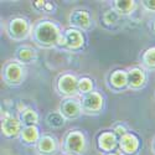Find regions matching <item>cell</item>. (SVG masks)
I'll return each instance as SVG.
<instances>
[{"label": "cell", "mask_w": 155, "mask_h": 155, "mask_svg": "<svg viewBox=\"0 0 155 155\" xmlns=\"http://www.w3.org/2000/svg\"><path fill=\"white\" fill-rule=\"evenodd\" d=\"M35 36H36V40L45 46H51V45L62 42V36L57 26L50 21L38 24L35 30Z\"/></svg>", "instance_id": "cell-1"}, {"label": "cell", "mask_w": 155, "mask_h": 155, "mask_svg": "<svg viewBox=\"0 0 155 155\" xmlns=\"http://www.w3.org/2000/svg\"><path fill=\"white\" fill-rule=\"evenodd\" d=\"M58 89L66 96H74L78 89V82L72 74H64L58 81Z\"/></svg>", "instance_id": "cell-2"}, {"label": "cell", "mask_w": 155, "mask_h": 155, "mask_svg": "<svg viewBox=\"0 0 155 155\" xmlns=\"http://www.w3.org/2000/svg\"><path fill=\"white\" fill-rule=\"evenodd\" d=\"M20 127L21 123L19 122L18 118L12 117L10 114H5L3 118V123H2V129L5 135L8 137H15L16 134H19L20 132Z\"/></svg>", "instance_id": "cell-3"}, {"label": "cell", "mask_w": 155, "mask_h": 155, "mask_svg": "<svg viewBox=\"0 0 155 155\" xmlns=\"http://www.w3.org/2000/svg\"><path fill=\"white\" fill-rule=\"evenodd\" d=\"M70 24L80 29H88L91 25V19H89L88 12L84 10H76L72 11L70 15Z\"/></svg>", "instance_id": "cell-4"}, {"label": "cell", "mask_w": 155, "mask_h": 155, "mask_svg": "<svg viewBox=\"0 0 155 155\" xmlns=\"http://www.w3.org/2000/svg\"><path fill=\"white\" fill-rule=\"evenodd\" d=\"M61 112L66 118H76L81 113V104L78 101L68 98L61 103Z\"/></svg>", "instance_id": "cell-5"}, {"label": "cell", "mask_w": 155, "mask_h": 155, "mask_svg": "<svg viewBox=\"0 0 155 155\" xmlns=\"http://www.w3.org/2000/svg\"><path fill=\"white\" fill-rule=\"evenodd\" d=\"M102 104H103V99H102L101 94L96 93V92H91V93L86 94L82 101L83 109L88 110V112H98L102 108Z\"/></svg>", "instance_id": "cell-6"}, {"label": "cell", "mask_w": 155, "mask_h": 155, "mask_svg": "<svg viewBox=\"0 0 155 155\" xmlns=\"http://www.w3.org/2000/svg\"><path fill=\"white\" fill-rule=\"evenodd\" d=\"M84 148V138L80 132H72L67 135L66 139V149L68 151L81 153Z\"/></svg>", "instance_id": "cell-7"}, {"label": "cell", "mask_w": 155, "mask_h": 155, "mask_svg": "<svg viewBox=\"0 0 155 155\" xmlns=\"http://www.w3.org/2000/svg\"><path fill=\"white\" fill-rule=\"evenodd\" d=\"M70 48H78L83 44V37L80 31L70 29L64 32V36H62V42Z\"/></svg>", "instance_id": "cell-8"}, {"label": "cell", "mask_w": 155, "mask_h": 155, "mask_svg": "<svg viewBox=\"0 0 155 155\" xmlns=\"http://www.w3.org/2000/svg\"><path fill=\"white\" fill-rule=\"evenodd\" d=\"M29 31V25L24 19H14L10 22V32L14 38L26 37Z\"/></svg>", "instance_id": "cell-9"}, {"label": "cell", "mask_w": 155, "mask_h": 155, "mask_svg": "<svg viewBox=\"0 0 155 155\" xmlns=\"http://www.w3.org/2000/svg\"><path fill=\"white\" fill-rule=\"evenodd\" d=\"M6 80L11 83H19L22 78V68L18 63H10L5 70Z\"/></svg>", "instance_id": "cell-10"}, {"label": "cell", "mask_w": 155, "mask_h": 155, "mask_svg": "<svg viewBox=\"0 0 155 155\" xmlns=\"http://www.w3.org/2000/svg\"><path fill=\"white\" fill-rule=\"evenodd\" d=\"M120 149L125 153H134L138 149V139L132 134H125L120 138Z\"/></svg>", "instance_id": "cell-11"}, {"label": "cell", "mask_w": 155, "mask_h": 155, "mask_svg": "<svg viewBox=\"0 0 155 155\" xmlns=\"http://www.w3.org/2000/svg\"><path fill=\"white\" fill-rule=\"evenodd\" d=\"M145 81V76L143 73V71H140L139 68H133L128 72V82L132 87L138 88Z\"/></svg>", "instance_id": "cell-12"}, {"label": "cell", "mask_w": 155, "mask_h": 155, "mask_svg": "<svg viewBox=\"0 0 155 155\" xmlns=\"http://www.w3.org/2000/svg\"><path fill=\"white\" fill-rule=\"evenodd\" d=\"M38 120V117H37V114L34 109L31 108H26V109H24L21 112V123L25 124L26 127H32L37 123Z\"/></svg>", "instance_id": "cell-13"}, {"label": "cell", "mask_w": 155, "mask_h": 155, "mask_svg": "<svg viewBox=\"0 0 155 155\" xmlns=\"http://www.w3.org/2000/svg\"><path fill=\"white\" fill-rule=\"evenodd\" d=\"M46 122H47V125L51 128H61L64 124V118H63L62 113L51 112L47 114Z\"/></svg>", "instance_id": "cell-14"}, {"label": "cell", "mask_w": 155, "mask_h": 155, "mask_svg": "<svg viewBox=\"0 0 155 155\" xmlns=\"http://www.w3.org/2000/svg\"><path fill=\"white\" fill-rule=\"evenodd\" d=\"M38 150L42 154H51L55 150V141L50 137H44L38 141Z\"/></svg>", "instance_id": "cell-15"}, {"label": "cell", "mask_w": 155, "mask_h": 155, "mask_svg": "<svg viewBox=\"0 0 155 155\" xmlns=\"http://www.w3.org/2000/svg\"><path fill=\"white\" fill-rule=\"evenodd\" d=\"M115 145V137L112 133H103L99 137V147L104 150H110Z\"/></svg>", "instance_id": "cell-16"}, {"label": "cell", "mask_w": 155, "mask_h": 155, "mask_svg": "<svg viewBox=\"0 0 155 155\" xmlns=\"http://www.w3.org/2000/svg\"><path fill=\"white\" fill-rule=\"evenodd\" d=\"M21 137H22V140L26 141V143H34V141L37 140L38 138V132H37V128L35 125L32 127H26L22 130L21 133Z\"/></svg>", "instance_id": "cell-17"}, {"label": "cell", "mask_w": 155, "mask_h": 155, "mask_svg": "<svg viewBox=\"0 0 155 155\" xmlns=\"http://www.w3.org/2000/svg\"><path fill=\"white\" fill-rule=\"evenodd\" d=\"M110 81L115 87H123L128 82V73L124 71H115L110 77Z\"/></svg>", "instance_id": "cell-18"}, {"label": "cell", "mask_w": 155, "mask_h": 155, "mask_svg": "<svg viewBox=\"0 0 155 155\" xmlns=\"http://www.w3.org/2000/svg\"><path fill=\"white\" fill-rule=\"evenodd\" d=\"M18 58L21 62H31L35 58V51L29 47H22L18 51Z\"/></svg>", "instance_id": "cell-19"}, {"label": "cell", "mask_w": 155, "mask_h": 155, "mask_svg": "<svg viewBox=\"0 0 155 155\" xmlns=\"http://www.w3.org/2000/svg\"><path fill=\"white\" fill-rule=\"evenodd\" d=\"M114 6L122 14H128L134 8V2H132V0H124V2L118 0V2H114Z\"/></svg>", "instance_id": "cell-20"}, {"label": "cell", "mask_w": 155, "mask_h": 155, "mask_svg": "<svg viewBox=\"0 0 155 155\" xmlns=\"http://www.w3.org/2000/svg\"><path fill=\"white\" fill-rule=\"evenodd\" d=\"M119 18H120V15L118 14V11L114 10V9H110L108 11H106L104 15H103V20H104V22L107 25H114V24H117L119 21Z\"/></svg>", "instance_id": "cell-21"}, {"label": "cell", "mask_w": 155, "mask_h": 155, "mask_svg": "<svg viewBox=\"0 0 155 155\" xmlns=\"http://www.w3.org/2000/svg\"><path fill=\"white\" fill-rule=\"evenodd\" d=\"M143 61L148 67H155V47H151L147 51L143 56Z\"/></svg>", "instance_id": "cell-22"}, {"label": "cell", "mask_w": 155, "mask_h": 155, "mask_svg": "<svg viewBox=\"0 0 155 155\" xmlns=\"http://www.w3.org/2000/svg\"><path fill=\"white\" fill-rule=\"evenodd\" d=\"M92 88H93V83L89 78H82L78 81V91L81 93H86V94L91 93L89 91H92Z\"/></svg>", "instance_id": "cell-23"}, {"label": "cell", "mask_w": 155, "mask_h": 155, "mask_svg": "<svg viewBox=\"0 0 155 155\" xmlns=\"http://www.w3.org/2000/svg\"><path fill=\"white\" fill-rule=\"evenodd\" d=\"M114 132L117 133L118 135H120V138H122L123 135H125V134H127V129H125L124 127H122V125H118V127H115Z\"/></svg>", "instance_id": "cell-24"}, {"label": "cell", "mask_w": 155, "mask_h": 155, "mask_svg": "<svg viewBox=\"0 0 155 155\" xmlns=\"http://www.w3.org/2000/svg\"><path fill=\"white\" fill-rule=\"evenodd\" d=\"M144 6L149 10H155V0H153V2H143Z\"/></svg>", "instance_id": "cell-25"}, {"label": "cell", "mask_w": 155, "mask_h": 155, "mask_svg": "<svg viewBox=\"0 0 155 155\" xmlns=\"http://www.w3.org/2000/svg\"><path fill=\"white\" fill-rule=\"evenodd\" d=\"M35 6L37 9H42L46 6V2H44V0H37V2H35Z\"/></svg>", "instance_id": "cell-26"}, {"label": "cell", "mask_w": 155, "mask_h": 155, "mask_svg": "<svg viewBox=\"0 0 155 155\" xmlns=\"http://www.w3.org/2000/svg\"><path fill=\"white\" fill-rule=\"evenodd\" d=\"M47 10H51V9H52V5H51L50 3H46V6H45Z\"/></svg>", "instance_id": "cell-27"}, {"label": "cell", "mask_w": 155, "mask_h": 155, "mask_svg": "<svg viewBox=\"0 0 155 155\" xmlns=\"http://www.w3.org/2000/svg\"><path fill=\"white\" fill-rule=\"evenodd\" d=\"M154 31H155V22H154Z\"/></svg>", "instance_id": "cell-28"}, {"label": "cell", "mask_w": 155, "mask_h": 155, "mask_svg": "<svg viewBox=\"0 0 155 155\" xmlns=\"http://www.w3.org/2000/svg\"><path fill=\"white\" fill-rule=\"evenodd\" d=\"M109 155H115V154H109Z\"/></svg>", "instance_id": "cell-29"}, {"label": "cell", "mask_w": 155, "mask_h": 155, "mask_svg": "<svg viewBox=\"0 0 155 155\" xmlns=\"http://www.w3.org/2000/svg\"><path fill=\"white\" fill-rule=\"evenodd\" d=\"M70 155H72V154H70Z\"/></svg>", "instance_id": "cell-30"}]
</instances>
